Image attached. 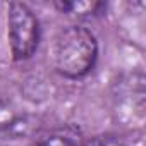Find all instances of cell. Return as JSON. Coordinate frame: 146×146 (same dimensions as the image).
Instances as JSON below:
<instances>
[{
    "mask_svg": "<svg viewBox=\"0 0 146 146\" xmlns=\"http://www.w3.org/2000/svg\"><path fill=\"white\" fill-rule=\"evenodd\" d=\"M26 115L11 102L0 100V134L5 136H21L28 127Z\"/></svg>",
    "mask_w": 146,
    "mask_h": 146,
    "instance_id": "3",
    "label": "cell"
},
{
    "mask_svg": "<svg viewBox=\"0 0 146 146\" xmlns=\"http://www.w3.org/2000/svg\"><path fill=\"white\" fill-rule=\"evenodd\" d=\"M83 146H122V143L115 134H100L86 141Z\"/></svg>",
    "mask_w": 146,
    "mask_h": 146,
    "instance_id": "6",
    "label": "cell"
},
{
    "mask_svg": "<svg viewBox=\"0 0 146 146\" xmlns=\"http://www.w3.org/2000/svg\"><path fill=\"white\" fill-rule=\"evenodd\" d=\"M29 146H81V144L76 134L58 129V131H48L38 136Z\"/></svg>",
    "mask_w": 146,
    "mask_h": 146,
    "instance_id": "5",
    "label": "cell"
},
{
    "mask_svg": "<svg viewBox=\"0 0 146 146\" xmlns=\"http://www.w3.org/2000/svg\"><path fill=\"white\" fill-rule=\"evenodd\" d=\"M7 36L16 62L29 60L40 45V21L33 9L23 2H12L7 9Z\"/></svg>",
    "mask_w": 146,
    "mask_h": 146,
    "instance_id": "2",
    "label": "cell"
},
{
    "mask_svg": "<svg viewBox=\"0 0 146 146\" xmlns=\"http://www.w3.org/2000/svg\"><path fill=\"white\" fill-rule=\"evenodd\" d=\"M53 67L67 79L88 76L98 58L96 36L84 26H67L53 41Z\"/></svg>",
    "mask_w": 146,
    "mask_h": 146,
    "instance_id": "1",
    "label": "cell"
},
{
    "mask_svg": "<svg viewBox=\"0 0 146 146\" xmlns=\"http://www.w3.org/2000/svg\"><path fill=\"white\" fill-rule=\"evenodd\" d=\"M53 5L64 14L86 17V19L102 16V12L107 9V5L102 2H55Z\"/></svg>",
    "mask_w": 146,
    "mask_h": 146,
    "instance_id": "4",
    "label": "cell"
}]
</instances>
